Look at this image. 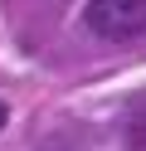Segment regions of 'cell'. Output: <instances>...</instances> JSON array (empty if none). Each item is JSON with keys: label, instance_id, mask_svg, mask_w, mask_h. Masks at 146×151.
I'll return each mask as SVG.
<instances>
[{"label": "cell", "instance_id": "1", "mask_svg": "<svg viewBox=\"0 0 146 151\" xmlns=\"http://www.w3.org/2000/svg\"><path fill=\"white\" fill-rule=\"evenodd\" d=\"M83 24L112 44L136 39V34H146V0H88Z\"/></svg>", "mask_w": 146, "mask_h": 151}, {"label": "cell", "instance_id": "2", "mask_svg": "<svg viewBox=\"0 0 146 151\" xmlns=\"http://www.w3.org/2000/svg\"><path fill=\"white\" fill-rule=\"evenodd\" d=\"M5 122H10V112H5V102H0V132H5Z\"/></svg>", "mask_w": 146, "mask_h": 151}]
</instances>
